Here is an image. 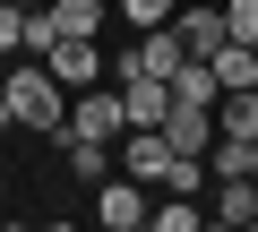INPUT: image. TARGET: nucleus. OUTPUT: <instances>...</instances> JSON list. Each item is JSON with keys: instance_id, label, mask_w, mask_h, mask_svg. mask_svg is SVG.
I'll return each mask as SVG.
<instances>
[{"instance_id": "f257e3e1", "label": "nucleus", "mask_w": 258, "mask_h": 232, "mask_svg": "<svg viewBox=\"0 0 258 232\" xmlns=\"http://www.w3.org/2000/svg\"><path fill=\"white\" fill-rule=\"evenodd\" d=\"M9 112H18V129H43V138H69V86L52 69H9Z\"/></svg>"}, {"instance_id": "f03ea898", "label": "nucleus", "mask_w": 258, "mask_h": 232, "mask_svg": "<svg viewBox=\"0 0 258 232\" xmlns=\"http://www.w3.org/2000/svg\"><path fill=\"white\" fill-rule=\"evenodd\" d=\"M147 215H155V206H147V181H138V172H120V181L103 172V181H95V223H103V232H138Z\"/></svg>"}, {"instance_id": "7ed1b4c3", "label": "nucleus", "mask_w": 258, "mask_h": 232, "mask_svg": "<svg viewBox=\"0 0 258 232\" xmlns=\"http://www.w3.org/2000/svg\"><path fill=\"white\" fill-rule=\"evenodd\" d=\"M129 112H120V86H78L69 95V138H120Z\"/></svg>"}, {"instance_id": "20e7f679", "label": "nucleus", "mask_w": 258, "mask_h": 232, "mask_svg": "<svg viewBox=\"0 0 258 232\" xmlns=\"http://www.w3.org/2000/svg\"><path fill=\"white\" fill-rule=\"evenodd\" d=\"M35 60H43V69H52V78H60L69 95L103 78V52H95V35H60V43H52V52H35Z\"/></svg>"}, {"instance_id": "39448f33", "label": "nucleus", "mask_w": 258, "mask_h": 232, "mask_svg": "<svg viewBox=\"0 0 258 232\" xmlns=\"http://www.w3.org/2000/svg\"><path fill=\"white\" fill-rule=\"evenodd\" d=\"M120 112H129V129H164V112H172V78L129 69V78H120Z\"/></svg>"}, {"instance_id": "423d86ee", "label": "nucleus", "mask_w": 258, "mask_h": 232, "mask_svg": "<svg viewBox=\"0 0 258 232\" xmlns=\"http://www.w3.org/2000/svg\"><path fill=\"white\" fill-rule=\"evenodd\" d=\"M181 60H189L181 26H147V43H138V52H120V78H129V69H147V78H172Z\"/></svg>"}, {"instance_id": "0eeeda50", "label": "nucleus", "mask_w": 258, "mask_h": 232, "mask_svg": "<svg viewBox=\"0 0 258 232\" xmlns=\"http://www.w3.org/2000/svg\"><path fill=\"white\" fill-rule=\"evenodd\" d=\"M120 172L164 181V172H172V138H164V129H120Z\"/></svg>"}, {"instance_id": "6e6552de", "label": "nucleus", "mask_w": 258, "mask_h": 232, "mask_svg": "<svg viewBox=\"0 0 258 232\" xmlns=\"http://www.w3.org/2000/svg\"><path fill=\"white\" fill-rule=\"evenodd\" d=\"M172 26H181V43H189V60H215V52L232 43V26H224V9H181Z\"/></svg>"}, {"instance_id": "1a4fd4ad", "label": "nucleus", "mask_w": 258, "mask_h": 232, "mask_svg": "<svg viewBox=\"0 0 258 232\" xmlns=\"http://www.w3.org/2000/svg\"><path fill=\"white\" fill-rule=\"evenodd\" d=\"M207 215H215V223H258V172H232V181H215Z\"/></svg>"}, {"instance_id": "9d476101", "label": "nucleus", "mask_w": 258, "mask_h": 232, "mask_svg": "<svg viewBox=\"0 0 258 232\" xmlns=\"http://www.w3.org/2000/svg\"><path fill=\"white\" fill-rule=\"evenodd\" d=\"M69 172L78 181H103L112 172V138H69Z\"/></svg>"}, {"instance_id": "9b49d317", "label": "nucleus", "mask_w": 258, "mask_h": 232, "mask_svg": "<svg viewBox=\"0 0 258 232\" xmlns=\"http://www.w3.org/2000/svg\"><path fill=\"white\" fill-rule=\"evenodd\" d=\"M215 78L224 86H258V43H224L215 52Z\"/></svg>"}, {"instance_id": "f8f14e48", "label": "nucleus", "mask_w": 258, "mask_h": 232, "mask_svg": "<svg viewBox=\"0 0 258 232\" xmlns=\"http://www.w3.org/2000/svg\"><path fill=\"white\" fill-rule=\"evenodd\" d=\"M198 215H207V206H198L189 189H172V206H155L147 223H155V232H198Z\"/></svg>"}, {"instance_id": "ddd939ff", "label": "nucleus", "mask_w": 258, "mask_h": 232, "mask_svg": "<svg viewBox=\"0 0 258 232\" xmlns=\"http://www.w3.org/2000/svg\"><path fill=\"white\" fill-rule=\"evenodd\" d=\"M9 52H26V9L0 0V60H9Z\"/></svg>"}, {"instance_id": "4468645a", "label": "nucleus", "mask_w": 258, "mask_h": 232, "mask_svg": "<svg viewBox=\"0 0 258 232\" xmlns=\"http://www.w3.org/2000/svg\"><path fill=\"white\" fill-rule=\"evenodd\" d=\"M120 18L138 26V35H147V26H172V0H120Z\"/></svg>"}, {"instance_id": "2eb2a0df", "label": "nucleus", "mask_w": 258, "mask_h": 232, "mask_svg": "<svg viewBox=\"0 0 258 232\" xmlns=\"http://www.w3.org/2000/svg\"><path fill=\"white\" fill-rule=\"evenodd\" d=\"M224 26H232V43H258V0H224Z\"/></svg>"}, {"instance_id": "dca6fc26", "label": "nucleus", "mask_w": 258, "mask_h": 232, "mask_svg": "<svg viewBox=\"0 0 258 232\" xmlns=\"http://www.w3.org/2000/svg\"><path fill=\"white\" fill-rule=\"evenodd\" d=\"M9 129H18V112H9V95H0V138H9Z\"/></svg>"}, {"instance_id": "f3484780", "label": "nucleus", "mask_w": 258, "mask_h": 232, "mask_svg": "<svg viewBox=\"0 0 258 232\" xmlns=\"http://www.w3.org/2000/svg\"><path fill=\"white\" fill-rule=\"evenodd\" d=\"M249 172H258V138H249Z\"/></svg>"}, {"instance_id": "a211bd4d", "label": "nucleus", "mask_w": 258, "mask_h": 232, "mask_svg": "<svg viewBox=\"0 0 258 232\" xmlns=\"http://www.w3.org/2000/svg\"><path fill=\"white\" fill-rule=\"evenodd\" d=\"M18 9H43V0H18Z\"/></svg>"}]
</instances>
